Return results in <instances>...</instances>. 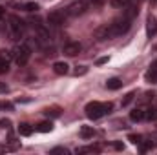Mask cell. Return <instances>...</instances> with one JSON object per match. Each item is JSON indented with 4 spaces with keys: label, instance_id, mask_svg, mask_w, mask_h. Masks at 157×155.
I'll use <instances>...</instances> for the list:
<instances>
[{
    "label": "cell",
    "instance_id": "obj_1",
    "mask_svg": "<svg viewBox=\"0 0 157 155\" xmlns=\"http://www.w3.org/2000/svg\"><path fill=\"white\" fill-rule=\"evenodd\" d=\"M112 110H113V104H112V102H99V100L88 102L86 108H84L86 117L91 119V120H97V119H101V117L108 115Z\"/></svg>",
    "mask_w": 157,
    "mask_h": 155
},
{
    "label": "cell",
    "instance_id": "obj_2",
    "mask_svg": "<svg viewBox=\"0 0 157 155\" xmlns=\"http://www.w3.org/2000/svg\"><path fill=\"white\" fill-rule=\"evenodd\" d=\"M7 37L11 40H20L24 37V20L18 15L7 17Z\"/></svg>",
    "mask_w": 157,
    "mask_h": 155
},
{
    "label": "cell",
    "instance_id": "obj_3",
    "mask_svg": "<svg viewBox=\"0 0 157 155\" xmlns=\"http://www.w3.org/2000/svg\"><path fill=\"white\" fill-rule=\"evenodd\" d=\"M31 53H33V49H31L29 42H20L13 49V59H15L17 66H26L29 62V59H31Z\"/></svg>",
    "mask_w": 157,
    "mask_h": 155
},
{
    "label": "cell",
    "instance_id": "obj_4",
    "mask_svg": "<svg viewBox=\"0 0 157 155\" xmlns=\"http://www.w3.org/2000/svg\"><path fill=\"white\" fill-rule=\"evenodd\" d=\"M31 28H33V31H35V37H37V40L40 42V46L49 44V40H51V37H49V29L40 22L39 18H33V20H31Z\"/></svg>",
    "mask_w": 157,
    "mask_h": 155
},
{
    "label": "cell",
    "instance_id": "obj_5",
    "mask_svg": "<svg viewBox=\"0 0 157 155\" xmlns=\"http://www.w3.org/2000/svg\"><path fill=\"white\" fill-rule=\"evenodd\" d=\"M88 7H90V0H75L66 7V13L68 17H80L88 11Z\"/></svg>",
    "mask_w": 157,
    "mask_h": 155
},
{
    "label": "cell",
    "instance_id": "obj_6",
    "mask_svg": "<svg viewBox=\"0 0 157 155\" xmlns=\"http://www.w3.org/2000/svg\"><path fill=\"white\" fill-rule=\"evenodd\" d=\"M112 31H113V35L119 37V35H124L128 29H130V26H132V18H128V17H121V18H115L112 24Z\"/></svg>",
    "mask_w": 157,
    "mask_h": 155
},
{
    "label": "cell",
    "instance_id": "obj_7",
    "mask_svg": "<svg viewBox=\"0 0 157 155\" xmlns=\"http://www.w3.org/2000/svg\"><path fill=\"white\" fill-rule=\"evenodd\" d=\"M66 18H68V13L62 11V9H55V11H49L48 13V24L53 26V28H60L66 24Z\"/></svg>",
    "mask_w": 157,
    "mask_h": 155
},
{
    "label": "cell",
    "instance_id": "obj_8",
    "mask_svg": "<svg viewBox=\"0 0 157 155\" xmlns=\"http://www.w3.org/2000/svg\"><path fill=\"white\" fill-rule=\"evenodd\" d=\"M93 37H95V40H99V42H104V40L113 39L115 35H113L110 24H102V26H99V28L93 31Z\"/></svg>",
    "mask_w": 157,
    "mask_h": 155
},
{
    "label": "cell",
    "instance_id": "obj_9",
    "mask_svg": "<svg viewBox=\"0 0 157 155\" xmlns=\"http://www.w3.org/2000/svg\"><path fill=\"white\" fill-rule=\"evenodd\" d=\"M80 51H82V44L80 42H75V40H70V42H66L62 46V53L68 55V57H75Z\"/></svg>",
    "mask_w": 157,
    "mask_h": 155
},
{
    "label": "cell",
    "instance_id": "obj_10",
    "mask_svg": "<svg viewBox=\"0 0 157 155\" xmlns=\"http://www.w3.org/2000/svg\"><path fill=\"white\" fill-rule=\"evenodd\" d=\"M146 80H148L150 84H155L157 82V60H154V62L150 64V68H148V71H146Z\"/></svg>",
    "mask_w": 157,
    "mask_h": 155
},
{
    "label": "cell",
    "instance_id": "obj_11",
    "mask_svg": "<svg viewBox=\"0 0 157 155\" xmlns=\"http://www.w3.org/2000/svg\"><path fill=\"white\" fill-rule=\"evenodd\" d=\"M53 71H55L57 75H66V73L70 71V66H68L66 62H55V64H53Z\"/></svg>",
    "mask_w": 157,
    "mask_h": 155
},
{
    "label": "cell",
    "instance_id": "obj_12",
    "mask_svg": "<svg viewBox=\"0 0 157 155\" xmlns=\"http://www.w3.org/2000/svg\"><path fill=\"white\" fill-rule=\"evenodd\" d=\"M146 33H148V37H154V35L157 33V18H155V17H150V18H148Z\"/></svg>",
    "mask_w": 157,
    "mask_h": 155
},
{
    "label": "cell",
    "instance_id": "obj_13",
    "mask_svg": "<svg viewBox=\"0 0 157 155\" xmlns=\"http://www.w3.org/2000/svg\"><path fill=\"white\" fill-rule=\"evenodd\" d=\"M33 130H35V128H33L31 124H28V122H22V124L18 126V133H20L22 137H29V135L33 133Z\"/></svg>",
    "mask_w": 157,
    "mask_h": 155
},
{
    "label": "cell",
    "instance_id": "obj_14",
    "mask_svg": "<svg viewBox=\"0 0 157 155\" xmlns=\"http://www.w3.org/2000/svg\"><path fill=\"white\" fill-rule=\"evenodd\" d=\"M130 119H132L133 122L144 120V110H143V108H135V110H132V112H130Z\"/></svg>",
    "mask_w": 157,
    "mask_h": 155
},
{
    "label": "cell",
    "instance_id": "obj_15",
    "mask_svg": "<svg viewBox=\"0 0 157 155\" xmlns=\"http://www.w3.org/2000/svg\"><path fill=\"white\" fill-rule=\"evenodd\" d=\"M35 130L40 131V133H49L53 130V124H51V120H44V122H40V124L35 126Z\"/></svg>",
    "mask_w": 157,
    "mask_h": 155
},
{
    "label": "cell",
    "instance_id": "obj_16",
    "mask_svg": "<svg viewBox=\"0 0 157 155\" xmlns=\"http://www.w3.org/2000/svg\"><path fill=\"white\" fill-rule=\"evenodd\" d=\"M95 135V130H93V126H80V137L86 141V139H91Z\"/></svg>",
    "mask_w": 157,
    "mask_h": 155
},
{
    "label": "cell",
    "instance_id": "obj_17",
    "mask_svg": "<svg viewBox=\"0 0 157 155\" xmlns=\"http://www.w3.org/2000/svg\"><path fill=\"white\" fill-rule=\"evenodd\" d=\"M106 88H108V89H119V88H122V80H121V78H117V77L108 78Z\"/></svg>",
    "mask_w": 157,
    "mask_h": 155
},
{
    "label": "cell",
    "instance_id": "obj_18",
    "mask_svg": "<svg viewBox=\"0 0 157 155\" xmlns=\"http://www.w3.org/2000/svg\"><path fill=\"white\" fill-rule=\"evenodd\" d=\"M60 113H62V110L59 106H53V108H46L44 110V115L46 117H60Z\"/></svg>",
    "mask_w": 157,
    "mask_h": 155
},
{
    "label": "cell",
    "instance_id": "obj_19",
    "mask_svg": "<svg viewBox=\"0 0 157 155\" xmlns=\"http://www.w3.org/2000/svg\"><path fill=\"white\" fill-rule=\"evenodd\" d=\"M144 119H146V120H157V108H148V110H144Z\"/></svg>",
    "mask_w": 157,
    "mask_h": 155
},
{
    "label": "cell",
    "instance_id": "obj_20",
    "mask_svg": "<svg viewBox=\"0 0 157 155\" xmlns=\"http://www.w3.org/2000/svg\"><path fill=\"white\" fill-rule=\"evenodd\" d=\"M22 9L28 11V13H33V11H39V4H37V2H26V4L22 6Z\"/></svg>",
    "mask_w": 157,
    "mask_h": 155
},
{
    "label": "cell",
    "instance_id": "obj_21",
    "mask_svg": "<svg viewBox=\"0 0 157 155\" xmlns=\"http://www.w3.org/2000/svg\"><path fill=\"white\" fill-rule=\"evenodd\" d=\"M110 4H112V7H115V9H122V7H126V6L130 4V0H110Z\"/></svg>",
    "mask_w": 157,
    "mask_h": 155
},
{
    "label": "cell",
    "instance_id": "obj_22",
    "mask_svg": "<svg viewBox=\"0 0 157 155\" xmlns=\"http://www.w3.org/2000/svg\"><path fill=\"white\" fill-rule=\"evenodd\" d=\"M7 71H9V60L4 59V57H0V75H4Z\"/></svg>",
    "mask_w": 157,
    "mask_h": 155
},
{
    "label": "cell",
    "instance_id": "obj_23",
    "mask_svg": "<svg viewBox=\"0 0 157 155\" xmlns=\"http://www.w3.org/2000/svg\"><path fill=\"white\" fill-rule=\"evenodd\" d=\"M93 152H101V146H86L77 150V153H93Z\"/></svg>",
    "mask_w": 157,
    "mask_h": 155
},
{
    "label": "cell",
    "instance_id": "obj_24",
    "mask_svg": "<svg viewBox=\"0 0 157 155\" xmlns=\"http://www.w3.org/2000/svg\"><path fill=\"white\" fill-rule=\"evenodd\" d=\"M135 15H137V6H130L124 13V17H128V18H133Z\"/></svg>",
    "mask_w": 157,
    "mask_h": 155
},
{
    "label": "cell",
    "instance_id": "obj_25",
    "mask_svg": "<svg viewBox=\"0 0 157 155\" xmlns=\"http://www.w3.org/2000/svg\"><path fill=\"white\" fill-rule=\"evenodd\" d=\"M133 97H135V91H130V93H128V95L122 99V106H128V104L133 100Z\"/></svg>",
    "mask_w": 157,
    "mask_h": 155
},
{
    "label": "cell",
    "instance_id": "obj_26",
    "mask_svg": "<svg viewBox=\"0 0 157 155\" xmlns=\"http://www.w3.org/2000/svg\"><path fill=\"white\" fill-rule=\"evenodd\" d=\"M0 110H4V112H6V110L11 112V110H13V104H11L9 100H0Z\"/></svg>",
    "mask_w": 157,
    "mask_h": 155
},
{
    "label": "cell",
    "instance_id": "obj_27",
    "mask_svg": "<svg viewBox=\"0 0 157 155\" xmlns=\"http://www.w3.org/2000/svg\"><path fill=\"white\" fill-rule=\"evenodd\" d=\"M139 144H141V150H143V152H146V150H150V148L154 146V142H152V141H146V142H143V141H141Z\"/></svg>",
    "mask_w": 157,
    "mask_h": 155
},
{
    "label": "cell",
    "instance_id": "obj_28",
    "mask_svg": "<svg viewBox=\"0 0 157 155\" xmlns=\"http://www.w3.org/2000/svg\"><path fill=\"white\" fill-rule=\"evenodd\" d=\"M51 153H70V152H68V150H66V148H62V146H57V148H53V150H51Z\"/></svg>",
    "mask_w": 157,
    "mask_h": 155
},
{
    "label": "cell",
    "instance_id": "obj_29",
    "mask_svg": "<svg viewBox=\"0 0 157 155\" xmlns=\"http://www.w3.org/2000/svg\"><path fill=\"white\" fill-rule=\"evenodd\" d=\"M128 141H132L133 144H139V142H141V137H139V135H133V133H132V135H128Z\"/></svg>",
    "mask_w": 157,
    "mask_h": 155
},
{
    "label": "cell",
    "instance_id": "obj_30",
    "mask_svg": "<svg viewBox=\"0 0 157 155\" xmlns=\"http://www.w3.org/2000/svg\"><path fill=\"white\" fill-rule=\"evenodd\" d=\"M9 144H11L13 148H18V142H17V139H15L13 133H9Z\"/></svg>",
    "mask_w": 157,
    "mask_h": 155
},
{
    "label": "cell",
    "instance_id": "obj_31",
    "mask_svg": "<svg viewBox=\"0 0 157 155\" xmlns=\"http://www.w3.org/2000/svg\"><path fill=\"white\" fill-rule=\"evenodd\" d=\"M0 126L2 128H9L11 126V120L9 119H0Z\"/></svg>",
    "mask_w": 157,
    "mask_h": 155
},
{
    "label": "cell",
    "instance_id": "obj_32",
    "mask_svg": "<svg viewBox=\"0 0 157 155\" xmlns=\"http://www.w3.org/2000/svg\"><path fill=\"white\" fill-rule=\"evenodd\" d=\"M106 0H90V4H93V6H102Z\"/></svg>",
    "mask_w": 157,
    "mask_h": 155
},
{
    "label": "cell",
    "instance_id": "obj_33",
    "mask_svg": "<svg viewBox=\"0 0 157 155\" xmlns=\"http://www.w3.org/2000/svg\"><path fill=\"white\" fill-rule=\"evenodd\" d=\"M108 62V57H101L99 60H97V64H106Z\"/></svg>",
    "mask_w": 157,
    "mask_h": 155
},
{
    "label": "cell",
    "instance_id": "obj_34",
    "mask_svg": "<svg viewBox=\"0 0 157 155\" xmlns=\"http://www.w3.org/2000/svg\"><path fill=\"white\" fill-rule=\"evenodd\" d=\"M86 71H88V70H86V68H82V70H78V68H77V71H75V75H84V73H86Z\"/></svg>",
    "mask_w": 157,
    "mask_h": 155
},
{
    "label": "cell",
    "instance_id": "obj_35",
    "mask_svg": "<svg viewBox=\"0 0 157 155\" xmlns=\"http://www.w3.org/2000/svg\"><path fill=\"white\" fill-rule=\"evenodd\" d=\"M0 91H7V86H6V84H2V82H0Z\"/></svg>",
    "mask_w": 157,
    "mask_h": 155
},
{
    "label": "cell",
    "instance_id": "obj_36",
    "mask_svg": "<svg viewBox=\"0 0 157 155\" xmlns=\"http://www.w3.org/2000/svg\"><path fill=\"white\" fill-rule=\"evenodd\" d=\"M4 17H6V11H4V7H0V20H2Z\"/></svg>",
    "mask_w": 157,
    "mask_h": 155
}]
</instances>
